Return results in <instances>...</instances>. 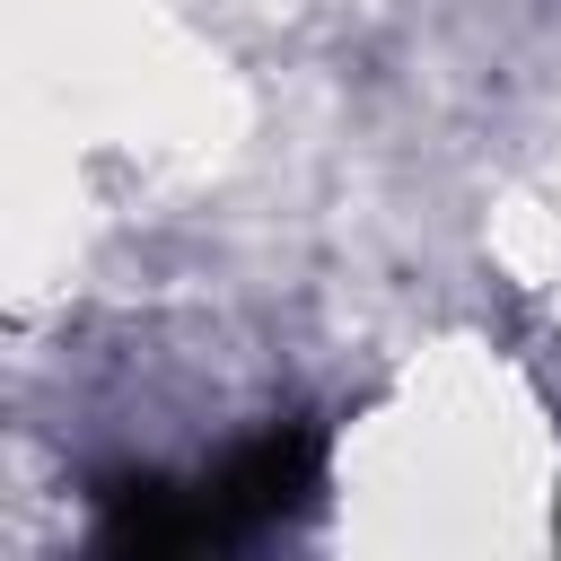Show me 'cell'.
Masks as SVG:
<instances>
[{
    "instance_id": "obj_1",
    "label": "cell",
    "mask_w": 561,
    "mask_h": 561,
    "mask_svg": "<svg viewBox=\"0 0 561 561\" xmlns=\"http://www.w3.org/2000/svg\"><path fill=\"white\" fill-rule=\"evenodd\" d=\"M324 482V447L316 430H263L254 447H237L202 491H210V517H219V543L228 535H254V526H280L316 500Z\"/></svg>"
}]
</instances>
